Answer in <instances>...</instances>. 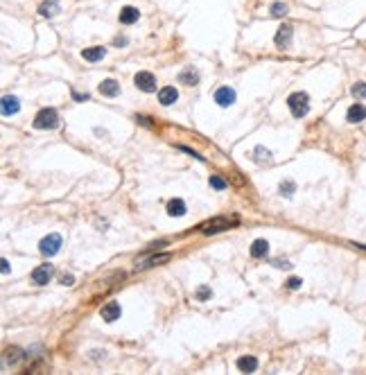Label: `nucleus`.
Instances as JSON below:
<instances>
[{"instance_id": "28", "label": "nucleus", "mask_w": 366, "mask_h": 375, "mask_svg": "<svg viewBox=\"0 0 366 375\" xmlns=\"http://www.w3.org/2000/svg\"><path fill=\"white\" fill-rule=\"evenodd\" d=\"M301 285H303V281H301V278H296V276H292L290 281H287V287H290V289H298Z\"/></svg>"}, {"instance_id": "11", "label": "nucleus", "mask_w": 366, "mask_h": 375, "mask_svg": "<svg viewBox=\"0 0 366 375\" xmlns=\"http://www.w3.org/2000/svg\"><path fill=\"white\" fill-rule=\"evenodd\" d=\"M179 100V93H177V88L174 86H163L159 91V102L163 106H170V104H174V102Z\"/></svg>"}, {"instance_id": "19", "label": "nucleus", "mask_w": 366, "mask_h": 375, "mask_svg": "<svg viewBox=\"0 0 366 375\" xmlns=\"http://www.w3.org/2000/svg\"><path fill=\"white\" fill-rule=\"evenodd\" d=\"M267 253H269V242L267 240H255L251 244V256L253 258H265Z\"/></svg>"}, {"instance_id": "22", "label": "nucleus", "mask_w": 366, "mask_h": 375, "mask_svg": "<svg viewBox=\"0 0 366 375\" xmlns=\"http://www.w3.org/2000/svg\"><path fill=\"white\" fill-rule=\"evenodd\" d=\"M350 93H353L355 97H357V100H364V97H366V82H357V84H353Z\"/></svg>"}, {"instance_id": "5", "label": "nucleus", "mask_w": 366, "mask_h": 375, "mask_svg": "<svg viewBox=\"0 0 366 375\" xmlns=\"http://www.w3.org/2000/svg\"><path fill=\"white\" fill-rule=\"evenodd\" d=\"M233 224H237L235 217H233V219H229V217H215V219H210V222L204 226V233H206V235L219 233V231H226L229 226H233Z\"/></svg>"}, {"instance_id": "20", "label": "nucleus", "mask_w": 366, "mask_h": 375, "mask_svg": "<svg viewBox=\"0 0 366 375\" xmlns=\"http://www.w3.org/2000/svg\"><path fill=\"white\" fill-rule=\"evenodd\" d=\"M253 161L255 163H272V152L269 149H265V147L260 145L253 149Z\"/></svg>"}, {"instance_id": "29", "label": "nucleus", "mask_w": 366, "mask_h": 375, "mask_svg": "<svg viewBox=\"0 0 366 375\" xmlns=\"http://www.w3.org/2000/svg\"><path fill=\"white\" fill-rule=\"evenodd\" d=\"M208 296H210V289H208L206 285H204V287H199V292H197V299H199V301H206Z\"/></svg>"}, {"instance_id": "2", "label": "nucleus", "mask_w": 366, "mask_h": 375, "mask_svg": "<svg viewBox=\"0 0 366 375\" xmlns=\"http://www.w3.org/2000/svg\"><path fill=\"white\" fill-rule=\"evenodd\" d=\"M34 127L36 129H57L59 127V113L54 109H41L34 116Z\"/></svg>"}, {"instance_id": "18", "label": "nucleus", "mask_w": 366, "mask_h": 375, "mask_svg": "<svg viewBox=\"0 0 366 375\" xmlns=\"http://www.w3.org/2000/svg\"><path fill=\"white\" fill-rule=\"evenodd\" d=\"M237 369L242 371V373H253V371L258 369V359L251 357V355H247V357H240V359H237Z\"/></svg>"}, {"instance_id": "33", "label": "nucleus", "mask_w": 366, "mask_h": 375, "mask_svg": "<svg viewBox=\"0 0 366 375\" xmlns=\"http://www.w3.org/2000/svg\"><path fill=\"white\" fill-rule=\"evenodd\" d=\"M274 264H276V267H285V269H287V267H292V264L287 262V260H276Z\"/></svg>"}, {"instance_id": "34", "label": "nucleus", "mask_w": 366, "mask_h": 375, "mask_svg": "<svg viewBox=\"0 0 366 375\" xmlns=\"http://www.w3.org/2000/svg\"><path fill=\"white\" fill-rule=\"evenodd\" d=\"M0 264H2V274H7V271H9V262H7V260H2Z\"/></svg>"}, {"instance_id": "15", "label": "nucleus", "mask_w": 366, "mask_h": 375, "mask_svg": "<svg viewBox=\"0 0 366 375\" xmlns=\"http://www.w3.org/2000/svg\"><path fill=\"white\" fill-rule=\"evenodd\" d=\"M97 88H100V93L104 95V97H115V95L120 93V84L115 82V79H104Z\"/></svg>"}, {"instance_id": "3", "label": "nucleus", "mask_w": 366, "mask_h": 375, "mask_svg": "<svg viewBox=\"0 0 366 375\" xmlns=\"http://www.w3.org/2000/svg\"><path fill=\"white\" fill-rule=\"evenodd\" d=\"M61 249V235L59 233H50L47 237H43L41 242H39V251L43 253V256H57Z\"/></svg>"}, {"instance_id": "14", "label": "nucleus", "mask_w": 366, "mask_h": 375, "mask_svg": "<svg viewBox=\"0 0 366 375\" xmlns=\"http://www.w3.org/2000/svg\"><path fill=\"white\" fill-rule=\"evenodd\" d=\"M59 12H61L59 0H46V2H43V5L39 7V14H41V16H46V18L57 16Z\"/></svg>"}, {"instance_id": "7", "label": "nucleus", "mask_w": 366, "mask_h": 375, "mask_svg": "<svg viewBox=\"0 0 366 375\" xmlns=\"http://www.w3.org/2000/svg\"><path fill=\"white\" fill-rule=\"evenodd\" d=\"M215 102H217L222 109L235 104V91H233L230 86H219L217 91H215Z\"/></svg>"}, {"instance_id": "17", "label": "nucleus", "mask_w": 366, "mask_h": 375, "mask_svg": "<svg viewBox=\"0 0 366 375\" xmlns=\"http://www.w3.org/2000/svg\"><path fill=\"white\" fill-rule=\"evenodd\" d=\"M185 211H188V208H185V201L183 199H172L170 204H167V215L170 217H183Z\"/></svg>"}, {"instance_id": "9", "label": "nucleus", "mask_w": 366, "mask_h": 375, "mask_svg": "<svg viewBox=\"0 0 366 375\" xmlns=\"http://www.w3.org/2000/svg\"><path fill=\"white\" fill-rule=\"evenodd\" d=\"M292 34H294V29H292V25H287V23H283L280 27H278V32H276V46L278 47H290L292 46Z\"/></svg>"}, {"instance_id": "23", "label": "nucleus", "mask_w": 366, "mask_h": 375, "mask_svg": "<svg viewBox=\"0 0 366 375\" xmlns=\"http://www.w3.org/2000/svg\"><path fill=\"white\" fill-rule=\"evenodd\" d=\"M172 256L170 253H163V256H154V258H149L147 262L142 264V267H154V264H160V262H167V260H170Z\"/></svg>"}, {"instance_id": "32", "label": "nucleus", "mask_w": 366, "mask_h": 375, "mask_svg": "<svg viewBox=\"0 0 366 375\" xmlns=\"http://www.w3.org/2000/svg\"><path fill=\"white\" fill-rule=\"evenodd\" d=\"M136 120L140 124H145V127H149V117H145V116H136Z\"/></svg>"}, {"instance_id": "4", "label": "nucleus", "mask_w": 366, "mask_h": 375, "mask_svg": "<svg viewBox=\"0 0 366 375\" xmlns=\"http://www.w3.org/2000/svg\"><path fill=\"white\" fill-rule=\"evenodd\" d=\"M134 84L140 88L142 93H154V91H156V77H154L152 72H147V70L136 72V77H134Z\"/></svg>"}, {"instance_id": "16", "label": "nucleus", "mask_w": 366, "mask_h": 375, "mask_svg": "<svg viewBox=\"0 0 366 375\" xmlns=\"http://www.w3.org/2000/svg\"><path fill=\"white\" fill-rule=\"evenodd\" d=\"M104 54H107V50H104V47L93 46V47H86V50L82 52V57H84V61H91V64H93V61H100Z\"/></svg>"}, {"instance_id": "26", "label": "nucleus", "mask_w": 366, "mask_h": 375, "mask_svg": "<svg viewBox=\"0 0 366 375\" xmlns=\"http://www.w3.org/2000/svg\"><path fill=\"white\" fill-rule=\"evenodd\" d=\"M296 190V186H294V181H285V183H280V194H285V197H292V192Z\"/></svg>"}, {"instance_id": "1", "label": "nucleus", "mask_w": 366, "mask_h": 375, "mask_svg": "<svg viewBox=\"0 0 366 375\" xmlns=\"http://www.w3.org/2000/svg\"><path fill=\"white\" fill-rule=\"evenodd\" d=\"M287 106H290V111L294 117H303L307 116V111H310V97H307V93H292L290 97H287Z\"/></svg>"}, {"instance_id": "13", "label": "nucleus", "mask_w": 366, "mask_h": 375, "mask_svg": "<svg viewBox=\"0 0 366 375\" xmlns=\"http://www.w3.org/2000/svg\"><path fill=\"white\" fill-rule=\"evenodd\" d=\"M18 109H21L18 97H14V95H5L2 97V116H14V113H18Z\"/></svg>"}, {"instance_id": "10", "label": "nucleus", "mask_w": 366, "mask_h": 375, "mask_svg": "<svg viewBox=\"0 0 366 375\" xmlns=\"http://www.w3.org/2000/svg\"><path fill=\"white\" fill-rule=\"evenodd\" d=\"M120 23L122 25H134L138 21V18H140V12H138L136 7H131V5H127V7H122V9H120Z\"/></svg>"}, {"instance_id": "27", "label": "nucleus", "mask_w": 366, "mask_h": 375, "mask_svg": "<svg viewBox=\"0 0 366 375\" xmlns=\"http://www.w3.org/2000/svg\"><path fill=\"white\" fill-rule=\"evenodd\" d=\"M9 359H12V364H16L18 359H21V351H18V348H12V351H7V352H5V364L9 362Z\"/></svg>"}, {"instance_id": "12", "label": "nucleus", "mask_w": 366, "mask_h": 375, "mask_svg": "<svg viewBox=\"0 0 366 375\" xmlns=\"http://www.w3.org/2000/svg\"><path fill=\"white\" fill-rule=\"evenodd\" d=\"M364 117H366V106L357 102V104H353V106L348 109V116H346V120H348V122H353V124H357V122H362Z\"/></svg>"}, {"instance_id": "30", "label": "nucleus", "mask_w": 366, "mask_h": 375, "mask_svg": "<svg viewBox=\"0 0 366 375\" xmlns=\"http://www.w3.org/2000/svg\"><path fill=\"white\" fill-rule=\"evenodd\" d=\"M72 281H75V278H72L70 274H64V276H61V285H72Z\"/></svg>"}, {"instance_id": "31", "label": "nucleus", "mask_w": 366, "mask_h": 375, "mask_svg": "<svg viewBox=\"0 0 366 375\" xmlns=\"http://www.w3.org/2000/svg\"><path fill=\"white\" fill-rule=\"evenodd\" d=\"M72 97H75V100H79V102L89 100V95H86V93H84V95H79V93H77V91H72Z\"/></svg>"}, {"instance_id": "24", "label": "nucleus", "mask_w": 366, "mask_h": 375, "mask_svg": "<svg viewBox=\"0 0 366 375\" xmlns=\"http://www.w3.org/2000/svg\"><path fill=\"white\" fill-rule=\"evenodd\" d=\"M210 188H215V190H226V188H229V183H226L222 176L213 174V176H210Z\"/></svg>"}, {"instance_id": "6", "label": "nucleus", "mask_w": 366, "mask_h": 375, "mask_svg": "<svg viewBox=\"0 0 366 375\" xmlns=\"http://www.w3.org/2000/svg\"><path fill=\"white\" fill-rule=\"evenodd\" d=\"M52 276H54L52 264H39V267L32 271V282H34V285H47Z\"/></svg>"}, {"instance_id": "21", "label": "nucleus", "mask_w": 366, "mask_h": 375, "mask_svg": "<svg viewBox=\"0 0 366 375\" xmlns=\"http://www.w3.org/2000/svg\"><path fill=\"white\" fill-rule=\"evenodd\" d=\"M179 79H181V84H188V86H192V84H197V79H199V75H197L192 68H185V70L179 75Z\"/></svg>"}, {"instance_id": "25", "label": "nucleus", "mask_w": 366, "mask_h": 375, "mask_svg": "<svg viewBox=\"0 0 366 375\" xmlns=\"http://www.w3.org/2000/svg\"><path fill=\"white\" fill-rule=\"evenodd\" d=\"M272 14L274 16H285V14H287V5H285V2H274Z\"/></svg>"}, {"instance_id": "8", "label": "nucleus", "mask_w": 366, "mask_h": 375, "mask_svg": "<svg viewBox=\"0 0 366 375\" xmlns=\"http://www.w3.org/2000/svg\"><path fill=\"white\" fill-rule=\"evenodd\" d=\"M120 314H122V310H120V303H115V301H109L104 307L100 310V317L104 319L107 323H113V321H118L120 319Z\"/></svg>"}]
</instances>
